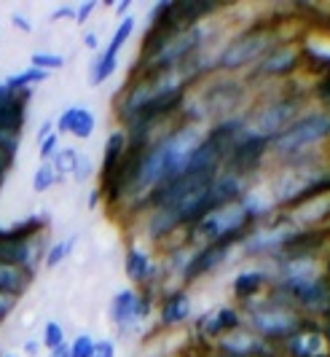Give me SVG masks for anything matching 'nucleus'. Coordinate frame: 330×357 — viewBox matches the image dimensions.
Segmentation results:
<instances>
[{
	"label": "nucleus",
	"instance_id": "cd10ccee",
	"mask_svg": "<svg viewBox=\"0 0 330 357\" xmlns=\"http://www.w3.org/2000/svg\"><path fill=\"white\" fill-rule=\"evenodd\" d=\"M132 33H134V17H132V14H129V17H121L118 27H116V33H113V38H110L108 49H105V54L118 56V52L124 49V43L132 38Z\"/></svg>",
	"mask_w": 330,
	"mask_h": 357
},
{
	"label": "nucleus",
	"instance_id": "a18cd8bd",
	"mask_svg": "<svg viewBox=\"0 0 330 357\" xmlns=\"http://www.w3.org/2000/svg\"><path fill=\"white\" fill-rule=\"evenodd\" d=\"M317 94H320L322 100H328V102H330V73H328V75H322V81L317 84Z\"/></svg>",
	"mask_w": 330,
	"mask_h": 357
},
{
	"label": "nucleus",
	"instance_id": "9b49d317",
	"mask_svg": "<svg viewBox=\"0 0 330 357\" xmlns=\"http://www.w3.org/2000/svg\"><path fill=\"white\" fill-rule=\"evenodd\" d=\"M218 352H228V355L237 357H272V347L263 339H258L256 333L234 331V333L220 339Z\"/></svg>",
	"mask_w": 330,
	"mask_h": 357
},
{
	"label": "nucleus",
	"instance_id": "052dcab7",
	"mask_svg": "<svg viewBox=\"0 0 330 357\" xmlns=\"http://www.w3.org/2000/svg\"><path fill=\"white\" fill-rule=\"evenodd\" d=\"M3 357H17V355H3Z\"/></svg>",
	"mask_w": 330,
	"mask_h": 357
},
{
	"label": "nucleus",
	"instance_id": "c85d7f7f",
	"mask_svg": "<svg viewBox=\"0 0 330 357\" xmlns=\"http://www.w3.org/2000/svg\"><path fill=\"white\" fill-rule=\"evenodd\" d=\"M118 68V56H110V54H100L97 59L92 62V84L94 86H100V84H105L110 75L116 73Z\"/></svg>",
	"mask_w": 330,
	"mask_h": 357
},
{
	"label": "nucleus",
	"instance_id": "13d9d810",
	"mask_svg": "<svg viewBox=\"0 0 330 357\" xmlns=\"http://www.w3.org/2000/svg\"><path fill=\"white\" fill-rule=\"evenodd\" d=\"M328 274H330V258H328Z\"/></svg>",
	"mask_w": 330,
	"mask_h": 357
},
{
	"label": "nucleus",
	"instance_id": "ddd939ff",
	"mask_svg": "<svg viewBox=\"0 0 330 357\" xmlns=\"http://www.w3.org/2000/svg\"><path fill=\"white\" fill-rule=\"evenodd\" d=\"M301 65V49L298 46H279L266 54L256 68V75L266 78V75H288Z\"/></svg>",
	"mask_w": 330,
	"mask_h": 357
},
{
	"label": "nucleus",
	"instance_id": "423d86ee",
	"mask_svg": "<svg viewBox=\"0 0 330 357\" xmlns=\"http://www.w3.org/2000/svg\"><path fill=\"white\" fill-rule=\"evenodd\" d=\"M250 322H253V333L263 341H288L304 328V320L298 312L279 304H266L256 309Z\"/></svg>",
	"mask_w": 330,
	"mask_h": 357
},
{
	"label": "nucleus",
	"instance_id": "5fc2aeb1",
	"mask_svg": "<svg viewBox=\"0 0 330 357\" xmlns=\"http://www.w3.org/2000/svg\"><path fill=\"white\" fill-rule=\"evenodd\" d=\"M322 336H325V344H328V347H330V325H328V331H325Z\"/></svg>",
	"mask_w": 330,
	"mask_h": 357
},
{
	"label": "nucleus",
	"instance_id": "58836bf2",
	"mask_svg": "<svg viewBox=\"0 0 330 357\" xmlns=\"http://www.w3.org/2000/svg\"><path fill=\"white\" fill-rule=\"evenodd\" d=\"M169 6H172V0H162V3H156V6L148 11V24H159V22L166 17Z\"/></svg>",
	"mask_w": 330,
	"mask_h": 357
},
{
	"label": "nucleus",
	"instance_id": "79ce46f5",
	"mask_svg": "<svg viewBox=\"0 0 330 357\" xmlns=\"http://www.w3.org/2000/svg\"><path fill=\"white\" fill-rule=\"evenodd\" d=\"M14 309H17V298H6V296H0V325L11 317Z\"/></svg>",
	"mask_w": 330,
	"mask_h": 357
},
{
	"label": "nucleus",
	"instance_id": "393cba45",
	"mask_svg": "<svg viewBox=\"0 0 330 357\" xmlns=\"http://www.w3.org/2000/svg\"><path fill=\"white\" fill-rule=\"evenodd\" d=\"M46 78H49V73L36 70V68H27V70L8 75V78L3 81V86H6V91H8V94H19V91L36 89V84H43Z\"/></svg>",
	"mask_w": 330,
	"mask_h": 357
},
{
	"label": "nucleus",
	"instance_id": "0eeeda50",
	"mask_svg": "<svg viewBox=\"0 0 330 357\" xmlns=\"http://www.w3.org/2000/svg\"><path fill=\"white\" fill-rule=\"evenodd\" d=\"M266 153H269V143H266V140L242 135L237 143L231 145V151H228V156H226L223 164L228 167V172L244 178V175L256 172L258 167H260V161L266 159Z\"/></svg>",
	"mask_w": 330,
	"mask_h": 357
},
{
	"label": "nucleus",
	"instance_id": "4468645a",
	"mask_svg": "<svg viewBox=\"0 0 330 357\" xmlns=\"http://www.w3.org/2000/svg\"><path fill=\"white\" fill-rule=\"evenodd\" d=\"M0 264L24 268V271H36V248H33V242H17L0 226Z\"/></svg>",
	"mask_w": 330,
	"mask_h": 357
},
{
	"label": "nucleus",
	"instance_id": "f257e3e1",
	"mask_svg": "<svg viewBox=\"0 0 330 357\" xmlns=\"http://www.w3.org/2000/svg\"><path fill=\"white\" fill-rule=\"evenodd\" d=\"M293 169L282 172L274 183V204L279 207H295L301 202L320 194H330V169L312 167L306 161L293 159Z\"/></svg>",
	"mask_w": 330,
	"mask_h": 357
},
{
	"label": "nucleus",
	"instance_id": "4c0bfd02",
	"mask_svg": "<svg viewBox=\"0 0 330 357\" xmlns=\"http://www.w3.org/2000/svg\"><path fill=\"white\" fill-rule=\"evenodd\" d=\"M59 151V135H49L46 140H40V161H52Z\"/></svg>",
	"mask_w": 330,
	"mask_h": 357
},
{
	"label": "nucleus",
	"instance_id": "7c9ffc66",
	"mask_svg": "<svg viewBox=\"0 0 330 357\" xmlns=\"http://www.w3.org/2000/svg\"><path fill=\"white\" fill-rule=\"evenodd\" d=\"M56 183H59V175H56L54 164L52 161H43L38 167V172L33 175V188H36L38 194H46L49 188H54Z\"/></svg>",
	"mask_w": 330,
	"mask_h": 357
},
{
	"label": "nucleus",
	"instance_id": "f3484780",
	"mask_svg": "<svg viewBox=\"0 0 330 357\" xmlns=\"http://www.w3.org/2000/svg\"><path fill=\"white\" fill-rule=\"evenodd\" d=\"M328 218H330V194H320V197H312L306 199V202H301V204H295L293 215H290L288 223H295L301 229H312V226L328 220Z\"/></svg>",
	"mask_w": 330,
	"mask_h": 357
},
{
	"label": "nucleus",
	"instance_id": "6e6d98bb",
	"mask_svg": "<svg viewBox=\"0 0 330 357\" xmlns=\"http://www.w3.org/2000/svg\"><path fill=\"white\" fill-rule=\"evenodd\" d=\"M218 357H237V355H228V352H218Z\"/></svg>",
	"mask_w": 330,
	"mask_h": 357
},
{
	"label": "nucleus",
	"instance_id": "864d4df0",
	"mask_svg": "<svg viewBox=\"0 0 330 357\" xmlns=\"http://www.w3.org/2000/svg\"><path fill=\"white\" fill-rule=\"evenodd\" d=\"M6 97H8V91H6V86H3V81H0V102H3Z\"/></svg>",
	"mask_w": 330,
	"mask_h": 357
},
{
	"label": "nucleus",
	"instance_id": "dca6fc26",
	"mask_svg": "<svg viewBox=\"0 0 330 357\" xmlns=\"http://www.w3.org/2000/svg\"><path fill=\"white\" fill-rule=\"evenodd\" d=\"M285 352L290 357H322L328 355V344L322 331L317 328H301L298 333H293L285 341Z\"/></svg>",
	"mask_w": 330,
	"mask_h": 357
},
{
	"label": "nucleus",
	"instance_id": "4d7b16f0",
	"mask_svg": "<svg viewBox=\"0 0 330 357\" xmlns=\"http://www.w3.org/2000/svg\"><path fill=\"white\" fill-rule=\"evenodd\" d=\"M325 317L330 320V304H328V309H325Z\"/></svg>",
	"mask_w": 330,
	"mask_h": 357
},
{
	"label": "nucleus",
	"instance_id": "ea45409f",
	"mask_svg": "<svg viewBox=\"0 0 330 357\" xmlns=\"http://www.w3.org/2000/svg\"><path fill=\"white\" fill-rule=\"evenodd\" d=\"M92 357H116V344L110 339L94 341V355Z\"/></svg>",
	"mask_w": 330,
	"mask_h": 357
},
{
	"label": "nucleus",
	"instance_id": "603ef678",
	"mask_svg": "<svg viewBox=\"0 0 330 357\" xmlns=\"http://www.w3.org/2000/svg\"><path fill=\"white\" fill-rule=\"evenodd\" d=\"M52 357H70V352H68V344H65V347H59V349H54V352H52Z\"/></svg>",
	"mask_w": 330,
	"mask_h": 357
},
{
	"label": "nucleus",
	"instance_id": "473e14b6",
	"mask_svg": "<svg viewBox=\"0 0 330 357\" xmlns=\"http://www.w3.org/2000/svg\"><path fill=\"white\" fill-rule=\"evenodd\" d=\"M75 161H78V151H75V148H59V151H56V156L52 159V164H54L59 180L65 178V175H73Z\"/></svg>",
	"mask_w": 330,
	"mask_h": 357
},
{
	"label": "nucleus",
	"instance_id": "6e6552de",
	"mask_svg": "<svg viewBox=\"0 0 330 357\" xmlns=\"http://www.w3.org/2000/svg\"><path fill=\"white\" fill-rule=\"evenodd\" d=\"M148 314H150V296H143V293L129 290V287L116 293V298L110 304V317L121 331L132 328L134 322L146 320Z\"/></svg>",
	"mask_w": 330,
	"mask_h": 357
},
{
	"label": "nucleus",
	"instance_id": "f8f14e48",
	"mask_svg": "<svg viewBox=\"0 0 330 357\" xmlns=\"http://www.w3.org/2000/svg\"><path fill=\"white\" fill-rule=\"evenodd\" d=\"M94 129H97V119L92 110L84 105L68 107L56 121V135H73L78 140H89Z\"/></svg>",
	"mask_w": 330,
	"mask_h": 357
},
{
	"label": "nucleus",
	"instance_id": "9d476101",
	"mask_svg": "<svg viewBox=\"0 0 330 357\" xmlns=\"http://www.w3.org/2000/svg\"><path fill=\"white\" fill-rule=\"evenodd\" d=\"M33 97V89L19 91V94H8L0 102V132L3 135H17L22 137V129L27 121V100Z\"/></svg>",
	"mask_w": 330,
	"mask_h": 357
},
{
	"label": "nucleus",
	"instance_id": "6ab92c4d",
	"mask_svg": "<svg viewBox=\"0 0 330 357\" xmlns=\"http://www.w3.org/2000/svg\"><path fill=\"white\" fill-rule=\"evenodd\" d=\"M30 282H33V271L0 264V296H6V298H19V296L27 293Z\"/></svg>",
	"mask_w": 330,
	"mask_h": 357
},
{
	"label": "nucleus",
	"instance_id": "a19ab883",
	"mask_svg": "<svg viewBox=\"0 0 330 357\" xmlns=\"http://www.w3.org/2000/svg\"><path fill=\"white\" fill-rule=\"evenodd\" d=\"M97 8V0H86V3H81V6H75V22L78 24H84L86 19L92 17V11Z\"/></svg>",
	"mask_w": 330,
	"mask_h": 357
},
{
	"label": "nucleus",
	"instance_id": "8fccbe9b",
	"mask_svg": "<svg viewBox=\"0 0 330 357\" xmlns=\"http://www.w3.org/2000/svg\"><path fill=\"white\" fill-rule=\"evenodd\" d=\"M100 199H102V191L97 188V191H92V197H89V210H94L97 204H100Z\"/></svg>",
	"mask_w": 330,
	"mask_h": 357
},
{
	"label": "nucleus",
	"instance_id": "f03ea898",
	"mask_svg": "<svg viewBox=\"0 0 330 357\" xmlns=\"http://www.w3.org/2000/svg\"><path fill=\"white\" fill-rule=\"evenodd\" d=\"M330 137V110H317L304 119H295L285 132H279L272 140V153L279 159H301V153L312 145Z\"/></svg>",
	"mask_w": 330,
	"mask_h": 357
},
{
	"label": "nucleus",
	"instance_id": "c756f323",
	"mask_svg": "<svg viewBox=\"0 0 330 357\" xmlns=\"http://www.w3.org/2000/svg\"><path fill=\"white\" fill-rule=\"evenodd\" d=\"M78 245V236H70V239H65V242H54L52 248H49V252H46V258H43V264H46V268H56L70 252H73V248Z\"/></svg>",
	"mask_w": 330,
	"mask_h": 357
},
{
	"label": "nucleus",
	"instance_id": "20e7f679",
	"mask_svg": "<svg viewBox=\"0 0 330 357\" xmlns=\"http://www.w3.org/2000/svg\"><path fill=\"white\" fill-rule=\"evenodd\" d=\"M274 46V33L269 24H253L250 30H244L242 36H237L215 59L220 70H239L256 59H263Z\"/></svg>",
	"mask_w": 330,
	"mask_h": 357
},
{
	"label": "nucleus",
	"instance_id": "e433bc0d",
	"mask_svg": "<svg viewBox=\"0 0 330 357\" xmlns=\"http://www.w3.org/2000/svg\"><path fill=\"white\" fill-rule=\"evenodd\" d=\"M92 175H94V161L89 159V156H84V153H78V161H75V169L70 178H73L75 183H86Z\"/></svg>",
	"mask_w": 330,
	"mask_h": 357
},
{
	"label": "nucleus",
	"instance_id": "a878e982",
	"mask_svg": "<svg viewBox=\"0 0 330 357\" xmlns=\"http://www.w3.org/2000/svg\"><path fill=\"white\" fill-rule=\"evenodd\" d=\"M266 285V274L263 271H258V268H250V271H242L237 274V280H234V293H237V298H253L258 290H263Z\"/></svg>",
	"mask_w": 330,
	"mask_h": 357
},
{
	"label": "nucleus",
	"instance_id": "1a4fd4ad",
	"mask_svg": "<svg viewBox=\"0 0 330 357\" xmlns=\"http://www.w3.org/2000/svg\"><path fill=\"white\" fill-rule=\"evenodd\" d=\"M228 250H231L228 242H215V245H207V248H202V250H196L188 261H185L183 280L185 282H196L202 274H207V271H212L215 266H220Z\"/></svg>",
	"mask_w": 330,
	"mask_h": 357
},
{
	"label": "nucleus",
	"instance_id": "49530a36",
	"mask_svg": "<svg viewBox=\"0 0 330 357\" xmlns=\"http://www.w3.org/2000/svg\"><path fill=\"white\" fill-rule=\"evenodd\" d=\"M24 352L30 357H36L38 352H40V341H36V339H27L24 341Z\"/></svg>",
	"mask_w": 330,
	"mask_h": 357
},
{
	"label": "nucleus",
	"instance_id": "7ed1b4c3",
	"mask_svg": "<svg viewBox=\"0 0 330 357\" xmlns=\"http://www.w3.org/2000/svg\"><path fill=\"white\" fill-rule=\"evenodd\" d=\"M250 226V215L244 213V207L234 202V204H226L220 210H212L210 215H204L199 223L191 226V236L204 239L207 245H215V242H228L234 245L239 239H244L242 234L247 231Z\"/></svg>",
	"mask_w": 330,
	"mask_h": 357
},
{
	"label": "nucleus",
	"instance_id": "5701e85b",
	"mask_svg": "<svg viewBox=\"0 0 330 357\" xmlns=\"http://www.w3.org/2000/svg\"><path fill=\"white\" fill-rule=\"evenodd\" d=\"M46 226H49V218H46V213L27 215L24 220H19V223H14V226H8V229H6V234H8L11 239H17V242H33V236H38V234L43 231Z\"/></svg>",
	"mask_w": 330,
	"mask_h": 357
},
{
	"label": "nucleus",
	"instance_id": "c03bdc74",
	"mask_svg": "<svg viewBox=\"0 0 330 357\" xmlns=\"http://www.w3.org/2000/svg\"><path fill=\"white\" fill-rule=\"evenodd\" d=\"M68 17L75 19V6H59V8L52 11V22H59V19H68Z\"/></svg>",
	"mask_w": 330,
	"mask_h": 357
},
{
	"label": "nucleus",
	"instance_id": "a211bd4d",
	"mask_svg": "<svg viewBox=\"0 0 330 357\" xmlns=\"http://www.w3.org/2000/svg\"><path fill=\"white\" fill-rule=\"evenodd\" d=\"M290 223L285 220L282 226H272V229H260V231L244 236V252H269V250H282V245L290 239Z\"/></svg>",
	"mask_w": 330,
	"mask_h": 357
},
{
	"label": "nucleus",
	"instance_id": "bb28decb",
	"mask_svg": "<svg viewBox=\"0 0 330 357\" xmlns=\"http://www.w3.org/2000/svg\"><path fill=\"white\" fill-rule=\"evenodd\" d=\"M17 151H19L17 135H3V132H0V180H3V183H6L8 169H11L14 161H17Z\"/></svg>",
	"mask_w": 330,
	"mask_h": 357
},
{
	"label": "nucleus",
	"instance_id": "f704fd0d",
	"mask_svg": "<svg viewBox=\"0 0 330 357\" xmlns=\"http://www.w3.org/2000/svg\"><path fill=\"white\" fill-rule=\"evenodd\" d=\"M215 317H218V325L223 333H234V331L242 328V317H239L237 309H218Z\"/></svg>",
	"mask_w": 330,
	"mask_h": 357
},
{
	"label": "nucleus",
	"instance_id": "de8ad7c7",
	"mask_svg": "<svg viewBox=\"0 0 330 357\" xmlns=\"http://www.w3.org/2000/svg\"><path fill=\"white\" fill-rule=\"evenodd\" d=\"M49 135H54V124H52V121H46V124L40 126V132H38V140H46Z\"/></svg>",
	"mask_w": 330,
	"mask_h": 357
},
{
	"label": "nucleus",
	"instance_id": "bf43d9fd",
	"mask_svg": "<svg viewBox=\"0 0 330 357\" xmlns=\"http://www.w3.org/2000/svg\"><path fill=\"white\" fill-rule=\"evenodd\" d=\"M0 191H3V180H0Z\"/></svg>",
	"mask_w": 330,
	"mask_h": 357
},
{
	"label": "nucleus",
	"instance_id": "2eb2a0df",
	"mask_svg": "<svg viewBox=\"0 0 330 357\" xmlns=\"http://www.w3.org/2000/svg\"><path fill=\"white\" fill-rule=\"evenodd\" d=\"M242 197H244V178H239L234 172H220L218 178L210 183V207L212 210L242 202Z\"/></svg>",
	"mask_w": 330,
	"mask_h": 357
},
{
	"label": "nucleus",
	"instance_id": "b1692460",
	"mask_svg": "<svg viewBox=\"0 0 330 357\" xmlns=\"http://www.w3.org/2000/svg\"><path fill=\"white\" fill-rule=\"evenodd\" d=\"M237 97H239V86H234V84H218V86H210V89L204 91V102L210 105L207 110H228V107L237 102Z\"/></svg>",
	"mask_w": 330,
	"mask_h": 357
},
{
	"label": "nucleus",
	"instance_id": "37998d69",
	"mask_svg": "<svg viewBox=\"0 0 330 357\" xmlns=\"http://www.w3.org/2000/svg\"><path fill=\"white\" fill-rule=\"evenodd\" d=\"M11 24H14L17 30H22V33H33V22L27 17H22V14H14V17H11Z\"/></svg>",
	"mask_w": 330,
	"mask_h": 357
},
{
	"label": "nucleus",
	"instance_id": "4be33fe9",
	"mask_svg": "<svg viewBox=\"0 0 330 357\" xmlns=\"http://www.w3.org/2000/svg\"><path fill=\"white\" fill-rule=\"evenodd\" d=\"M188 317H191V298H188V293L178 290V293L166 296L164 306H162V325L175 328V325L188 320Z\"/></svg>",
	"mask_w": 330,
	"mask_h": 357
},
{
	"label": "nucleus",
	"instance_id": "39448f33",
	"mask_svg": "<svg viewBox=\"0 0 330 357\" xmlns=\"http://www.w3.org/2000/svg\"><path fill=\"white\" fill-rule=\"evenodd\" d=\"M295 113H298V100L295 97H290V100H276L272 105H263L260 110H256L250 119H244L242 135L272 143L279 132H285L288 126L293 124Z\"/></svg>",
	"mask_w": 330,
	"mask_h": 357
},
{
	"label": "nucleus",
	"instance_id": "3c124183",
	"mask_svg": "<svg viewBox=\"0 0 330 357\" xmlns=\"http://www.w3.org/2000/svg\"><path fill=\"white\" fill-rule=\"evenodd\" d=\"M129 8H132V0H121V3L116 6V14H121V17H124Z\"/></svg>",
	"mask_w": 330,
	"mask_h": 357
},
{
	"label": "nucleus",
	"instance_id": "72a5a7b5",
	"mask_svg": "<svg viewBox=\"0 0 330 357\" xmlns=\"http://www.w3.org/2000/svg\"><path fill=\"white\" fill-rule=\"evenodd\" d=\"M46 349H59V347H65V328L59 325V322H46V328H43V341H40Z\"/></svg>",
	"mask_w": 330,
	"mask_h": 357
},
{
	"label": "nucleus",
	"instance_id": "412c9836",
	"mask_svg": "<svg viewBox=\"0 0 330 357\" xmlns=\"http://www.w3.org/2000/svg\"><path fill=\"white\" fill-rule=\"evenodd\" d=\"M127 132L124 129H116V132H110V137L105 140V159H102V180H108L116 169H118V164L124 159V153H127Z\"/></svg>",
	"mask_w": 330,
	"mask_h": 357
},
{
	"label": "nucleus",
	"instance_id": "aec40b11",
	"mask_svg": "<svg viewBox=\"0 0 330 357\" xmlns=\"http://www.w3.org/2000/svg\"><path fill=\"white\" fill-rule=\"evenodd\" d=\"M124 268H127V277L132 282H148L153 274H156V266H153V258L148 255L146 250L140 248H129L127 250V261H124Z\"/></svg>",
	"mask_w": 330,
	"mask_h": 357
},
{
	"label": "nucleus",
	"instance_id": "c9c22d12",
	"mask_svg": "<svg viewBox=\"0 0 330 357\" xmlns=\"http://www.w3.org/2000/svg\"><path fill=\"white\" fill-rule=\"evenodd\" d=\"M68 352H70V357H92L94 339L89 333H81V336H75L73 344H68Z\"/></svg>",
	"mask_w": 330,
	"mask_h": 357
},
{
	"label": "nucleus",
	"instance_id": "2f4dec72",
	"mask_svg": "<svg viewBox=\"0 0 330 357\" xmlns=\"http://www.w3.org/2000/svg\"><path fill=\"white\" fill-rule=\"evenodd\" d=\"M30 68L43 73H52V70H62L65 68V56L54 52H36L30 56Z\"/></svg>",
	"mask_w": 330,
	"mask_h": 357
},
{
	"label": "nucleus",
	"instance_id": "09e8293b",
	"mask_svg": "<svg viewBox=\"0 0 330 357\" xmlns=\"http://www.w3.org/2000/svg\"><path fill=\"white\" fill-rule=\"evenodd\" d=\"M84 43H86V49H97L100 46V38H97V33H86V38H84Z\"/></svg>",
	"mask_w": 330,
	"mask_h": 357
}]
</instances>
